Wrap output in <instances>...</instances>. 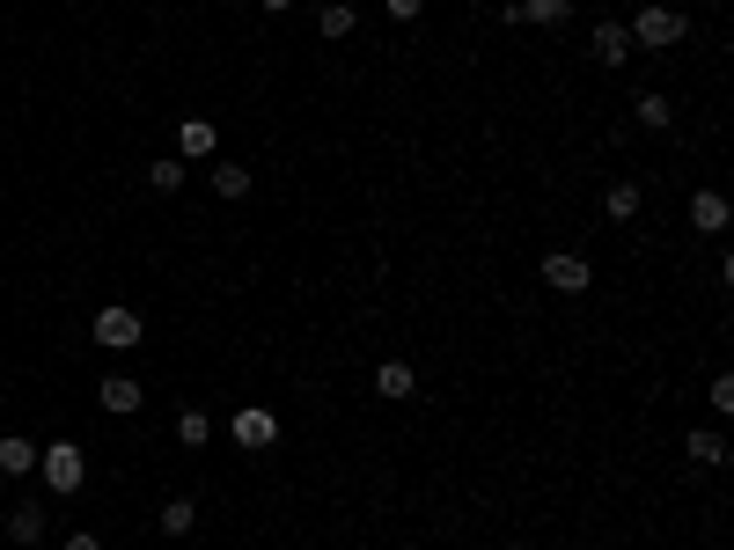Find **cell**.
Returning a JSON list of instances; mask_svg holds the SVG:
<instances>
[{"mask_svg":"<svg viewBox=\"0 0 734 550\" xmlns=\"http://www.w3.org/2000/svg\"><path fill=\"white\" fill-rule=\"evenodd\" d=\"M37 470H45V492L73 500V492L89 484V455L73 448V440H51V448H37Z\"/></svg>","mask_w":734,"mask_h":550,"instance_id":"6da1fadb","label":"cell"},{"mask_svg":"<svg viewBox=\"0 0 734 550\" xmlns=\"http://www.w3.org/2000/svg\"><path fill=\"white\" fill-rule=\"evenodd\" d=\"M684 15L676 8H639V23H632V45L639 51H668V45H684Z\"/></svg>","mask_w":734,"mask_h":550,"instance_id":"7a4b0ae2","label":"cell"},{"mask_svg":"<svg viewBox=\"0 0 734 550\" xmlns=\"http://www.w3.org/2000/svg\"><path fill=\"white\" fill-rule=\"evenodd\" d=\"M96 345H103V353H133V345H140V316L118 309V301L96 309Z\"/></svg>","mask_w":734,"mask_h":550,"instance_id":"3957f363","label":"cell"},{"mask_svg":"<svg viewBox=\"0 0 734 550\" xmlns=\"http://www.w3.org/2000/svg\"><path fill=\"white\" fill-rule=\"evenodd\" d=\"M279 440V419H272L265 404H243L236 411V448H272Z\"/></svg>","mask_w":734,"mask_h":550,"instance_id":"277c9868","label":"cell"},{"mask_svg":"<svg viewBox=\"0 0 734 550\" xmlns=\"http://www.w3.org/2000/svg\"><path fill=\"white\" fill-rule=\"evenodd\" d=\"M96 404L111 411V419H133V411L147 404V389L133 382V375H103V389H96Z\"/></svg>","mask_w":734,"mask_h":550,"instance_id":"5b68a950","label":"cell"},{"mask_svg":"<svg viewBox=\"0 0 734 550\" xmlns=\"http://www.w3.org/2000/svg\"><path fill=\"white\" fill-rule=\"evenodd\" d=\"M587 279H595V272H587V257H543V287L551 294H587Z\"/></svg>","mask_w":734,"mask_h":550,"instance_id":"8992f818","label":"cell"},{"mask_svg":"<svg viewBox=\"0 0 734 550\" xmlns=\"http://www.w3.org/2000/svg\"><path fill=\"white\" fill-rule=\"evenodd\" d=\"M587 45H595V59H603V67H624V59H632V30H624V23H595V37H587Z\"/></svg>","mask_w":734,"mask_h":550,"instance_id":"52a82bcc","label":"cell"},{"mask_svg":"<svg viewBox=\"0 0 734 550\" xmlns=\"http://www.w3.org/2000/svg\"><path fill=\"white\" fill-rule=\"evenodd\" d=\"M214 147H220L214 118H184V125H176V154H192V162H206Z\"/></svg>","mask_w":734,"mask_h":550,"instance_id":"ba28073f","label":"cell"},{"mask_svg":"<svg viewBox=\"0 0 734 550\" xmlns=\"http://www.w3.org/2000/svg\"><path fill=\"white\" fill-rule=\"evenodd\" d=\"M30 470H37V440L8 433V440H0V478H30Z\"/></svg>","mask_w":734,"mask_h":550,"instance_id":"9c48e42d","label":"cell"},{"mask_svg":"<svg viewBox=\"0 0 734 550\" xmlns=\"http://www.w3.org/2000/svg\"><path fill=\"white\" fill-rule=\"evenodd\" d=\"M412 389H418V375L404 367V359H382V367H375V397H397V404H404Z\"/></svg>","mask_w":734,"mask_h":550,"instance_id":"30bf717a","label":"cell"},{"mask_svg":"<svg viewBox=\"0 0 734 550\" xmlns=\"http://www.w3.org/2000/svg\"><path fill=\"white\" fill-rule=\"evenodd\" d=\"M690 228H698V236H720V228H727V198L698 192V198H690Z\"/></svg>","mask_w":734,"mask_h":550,"instance_id":"8fae6325","label":"cell"},{"mask_svg":"<svg viewBox=\"0 0 734 550\" xmlns=\"http://www.w3.org/2000/svg\"><path fill=\"white\" fill-rule=\"evenodd\" d=\"M684 455H690V462H698V470H720V462H727V440H720V433H712V426H698V433H690V440H684Z\"/></svg>","mask_w":734,"mask_h":550,"instance_id":"7c38bea8","label":"cell"},{"mask_svg":"<svg viewBox=\"0 0 734 550\" xmlns=\"http://www.w3.org/2000/svg\"><path fill=\"white\" fill-rule=\"evenodd\" d=\"M353 23H360V15H353V0H323V8H317L323 37H353Z\"/></svg>","mask_w":734,"mask_h":550,"instance_id":"4fadbf2b","label":"cell"},{"mask_svg":"<svg viewBox=\"0 0 734 550\" xmlns=\"http://www.w3.org/2000/svg\"><path fill=\"white\" fill-rule=\"evenodd\" d=\"M8 536H15V543H37V536H45V506L23 500L15 514H8Z\"/></svg>","mask_w":734,"mask_h":550,"instance_id":"5bb4252c","label":"cell"},{"mask_svg":"<svg viewBox=\"0 0 734 550\" xmlns=\"http://www.w3.org/2000/svg\"><path fill=\"white\" fill-rule=\"evenodd\" d=\"M573 15V0H521L514 8V23H565Z\"/></svg>","mask_w":734,"mask_h":550,"instance_id":"9a60e30c","label":"cell"},{"mask_svg":"<svg viewBox=\"0 0 734 550\" xmlns=\"http://www.w3.org/2000/svg\"><path fill=\"white\" fill-rule=\"evenodd\" d=\"M214 192L220 198H243L250 192V169L243 162H214Z\"/></svg>","mask_w":734,"mask_h":550,"instance_id":"2e32d148","label":"cell"},{"mask_svg":"<svg viewBox=\"0 0 734 550\" xmlns=\"http://www.w3.org/2000/svg\"><path fill=\"white\" fill-rule=\"evenodd\" d=\"M176 440H184V448H206V440H214V419H206V411H184V419H176Z\"/></svg>","mask_w":734,"mask_h":550,"instance_id":"e0dca14e","label":"cell"},{"mask_svg":"<svg viewBox=\"0 0 734 550\" xmlns=\"http://www.w3.org/2000/svg\"><path fill=\"white\" fill-rule=\"evenodd\" d=\"M603 214H610V220H639V184H610Z\"/></svg>","mask_w":734,"mask_h":550,"instance_id":"ac0fdd59","label":"cell"},{"mask_svg":"<svg viewBox=\"0 0 734 550\" xmlns=\"http://www.w3.org/2000/svg\"><path fill=\"white\" fill-rule=\"evenodd\" d=\"M632 111H639V125H646V133H668V118H676V111H668V96H639Z\"/></svg>","mask_w":734,"mask_h":550,"instance_id":"d6986e66","label":"cell"},{"mask_svg":"<svg viewBox=\"0 0 734 550\" xmlns=\"http://www.w3.org/2000/svg\"><path fill=\"white\" fill-rule=\"evenodd\" d=\"M192 522H198L192 500H170V506H162V536H192Z\"/></svg>","mask_w":734,"mask_h":550,"instance_id":"ffe728a7","label":"cell"},{"mask_svg":"<svg viewBox=\"0 0 734 550\" xmlns=\"http://www.w3.org/2000/svg\"><path fill=\"white\" fill-rule=\"evenodd\" d=\"M147 184H154V192H176V184H184V162H170V154L147 162Z\"/></svg>","mask_w":734,"mask_h":550,"instance_id":"44dd1931","label":"cell"},{"mask_svg":"<svg viewBox=\"0 0 734 550\" xmlns=\"http://www.w3.org/2000/svg\"><path fill=\"white\" fill-rule=\"evenodd\" d=\"M712 411H734V375H712V397H706Z\"/></svg>","mask_w":734,"mask_h":550,"instance_id":"7402d4cb","label":"cell"},{"mask_svg":"<svg viewBox=\"0 0 734 550\" xmlns=\"http://www.w3.org/2000/svg\"><path fill=\"white\" fill-rule=\"evenodd\" d=\"M382 8H390V23H418V8H426V0H382Z\"/></svg>","mask_w":734,"mask_h":550,"instance_id":"603a6c76","label":"cell"},{"mask_svg":"<svg viewBox=\"0 0 734 550\" xmlns=\"http://www.w3.org/2000/svg\"><path fill=\"white\" fill-rule=\"evenodd\" d=\"M59 550H103V536H67Z\"/></svg>","mask_w":734,"mask_h":550,"instance_id":"cb8c5ba5","label":"cell"},{"mask_svg":"<svg viewBox=\"0 0 734 550\" xmlns=\"http://www.w3.org/2000/svg\"><path fill=\"white\" fill-rule=\"evenodd\" d=\"M257 8H272V15H287V8H294V0H257Z\"/></svg>","mask_w":734,"mask_h":550,"instance_id":"d4e9b609","label":"cell"}]
</instances>
